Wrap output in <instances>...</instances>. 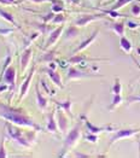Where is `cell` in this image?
<instances>
[{"label": "cell", "mask_w": 140, "mask_h": 158, "mask_svg": "<svg viewBox=\"0 0 140 158\" xmlns=\"http://www.w3.org/2000/svg\"><path fill=\"white\" fill-rule=\"evenodd\" d=\"M56 104H57V105H59L61 107H63L64 110H65V112H68V114L73 117V114H71V100H70V99H69V100H66V102H64V103L56 102Z\"/></svg>", "instance_id": "cell-16"}, {"label": "cell", "mask_w": 140, "mask_h": 158, "mask_svg": "<svg viewBox=\"0 0 140 158\" xmlns=\"http://www.w3.org/2000/svg\"><path fill=\"white\" fill-rule=\"evenodd\" d=\"M139 76H140V74H139ZM139 76H138V77H137V79H139Z\"/></svg>", "instance_id": "cell-36"}, {"label": "cell", "mask_w": 140, "mask_h": 158, "mask_svg": "<svg viewBox=\"0 0 140 158\" xmlns=\"http://www.w3.org/2000/svg\"><path fill=\"white\" fill-rule=\"evenodd\" d=\"M120 45H121V47L123 48V51H125V52L130 53V51H132V44H130V41H129V40L126 39L125 36H121Z\"/></svg>", "instance_id": "cell-12"}, {"label": "cell", "mask_w": 140, "mask_h": 158, "mask_svg": "<svg viewBox=\"0 0 140 158\" xmlns=\"http://www.w3.org/2000/svg\"><path fill=\"white\" fill-rule=\"evenodd\" d=\"M30 56H32V50H27L26 52L23 53V56H22V68H23V69H26L27 64H28V62H29Z\"/></svg>", "instance_id": "cell-19"}, {"label": "cell", "mask_w": 140, "mask_h": 158, "mask_svg": "<svg viewBox=\"0 0 140 158\" xmlns=\"http://www.w3.org/2000/svg\"><path fill=\"white\" fill-rule=\"evenodd\" d=\"M86 139H87V140H89V141H92V143H95V141L98 140V138H97L95 135H92V133H91V134H88V135L86 136Z\"/></svg>", "instance_id": "cell-29"}, {"label": "cell", "mask_w": 140, "mask_h": 158, "mask_svg": "<svg viewBox=\"0 0 140 158\" xmlns=\"http://www.w3.org/2000/svg\"><path fill=\"white\" fill-rule=\"evenodd\" d=\"M85 122H86V127L88 128L89 133H92V134H97V133L105 132V131H114L111 127H95V126H93V124L89 122L88 119H86Z\"/></svg>", "instance_id": "cell-7"}, {"label": "cell", "mask_w": 140, "mask_h": 158, "mask_svg": "<svg viewBox=\"0 0 140 158\" xmlns=\"http://www.w3.org/2000/svg\"><path fill=\"white\" fill-rule=\"evenodd\" d=\"M132 12L134 13L135 16H139V15H140V6H139V5L133 6V7H132Z\"/></svg>", "instance_id": "cell-28"}, {"label": "cell", "mask_w": 140, "mask_h": 158, "mask_svg": "<svg viewBox=\"0 0 140 158\" xmlns=\"http://www.w3.org/2000/svg\"><path fill=\"white\" fill-rule=\"evenodd\" d=\"M7 129H9V134L12 136V138H15L16 140L18 139V138H21V132L17 129V128H15V127H12V126H7Z\"/></svg>", "instance_id": "cell-18"}, {"label": "cell", "mask_w": 140, "mask_h": 158, "mask_svg": "<svg viewBox=\"0 0 140 158\" xmlns=\"http://www.w3.org/2000/svg\"><path fill=\"white\" fill-rule=\"evenodd\" d=\"M71 2H74V4H78L80 2V0H70Z\"/></svg>", "instance_id": "cell-35"}, {"label": "cell", "mask_w": 140, "mask_h": 158, "mask_svg": "<svg viewBox=\"0 0 140 158\" xmlns=\"http://www.w3.org/2000/svg\"><path fill=\"white\" fill-rule=\"evenodd\" d=\"M76 35H78V29H77L75 26H71V27H69V29L66 30L64 38H65V39H73V38H75Z\"/></svg>", "instance_id": "cell-13"}, {"label": "cell", "mask_w": 140, "mask_h": 158, "mask_svg": "<svg viewBox=\"0 0 140 158\" xmlns=\"http://www.w3.org/2000/svg\"><path fill=\"white\" fill-rule=\"evenodd\" d=\"M53 56H54V52L52 51V52L47 53V56H45V57H44V59H45V60H50V59L53 58Z\"/></svg>", "instance_id": "cell-32"}, {"label": "cell", "mask_w": 140, "mask_h": 158, "mask_svg": "<svg viewBox=\"0 0 140 158\" xmlns=\"http://www.w3.org/2000/svg\"><path fill=\"white\" fill-rule=\"evenodd\" d=\"M36 97H38V102H39V105L41 106L42 109L44 107H46V103H47V100L41 95V93L39 92V87L36 86Z\"/></svg>", "instance_id": "cell-22"}, {"label": "cell", "mask_w": 140, "mask_h": 158, "mask_svg": "<svg viewBox=\"0 0 140 158\" xmlns=\"http://www.w3.org/2000/svg\"><path fill=\"white\" fill-rule=\"evenodd\" d=\"M98 33H99V29H95V30H94V33H93V34H92V35L89 36L88 39H86V40H85V41H83V42H81V45H80V46H78V47H77L76 50H75V51H74V52H73V53L75 54V53L80 52V51H82L83 48H86V47H87L88 45H91V44L93 42V40H94V39H95V38H97V35H98Z\"/></svg>", "instance_id": "cell-6"}, {"label": "cell", "mask_w": 140, "mask_h": 158, "mask_svg": "<svg viewBox=\"0 0 140 158\" xmlns=\"http://www.w3.org/2000/svg\"><path fill=\"white\" fill-rule=\"evenodd\" d=\"M58 126H59V129H61L63 133L66 131V127H68V119H66V117L64 116L61 111H59V114H58Z\"/></svg>", "instance_id": "cell-11"}, {"label": "cell", "mask_w": 140, "mask_h": 158, "mask_svg": "<svg viewBox=\"0 0 140 158\" xmlns=\"http://www.w3.org/2000/svg\"><path fill=\"white\" fill-rule=\"evenodd\" d=\"M53 115H54V114L51 112L50 116H49V127H47V129H49L50 132L57 133V123H56V121H54Z\"/></svg>", "instance_id": "cell-15"}, {"label": "cell", "mask_w": 140, "mask_h": 158, "mask_svg": "<svg viewBox=\"0 0 140 158\" xmlns=\"http://www.w3.org/2000/svg\"><path fill=\"white\" fill-rule=\"evenodd\" d=\"M111 29L118 36H123L125 35V23L123 22H118V23L111 24Z\"/></svg>", "instance_id": "cell-10"}, {"label": "cell", "mask_w": 140, "mask_h": 158, "mask_svg": "<svg viewBox=\"0 0 140 158\" xmlns=\"http://www.w3.org/2000/svg\"><path fill=\"white\" fill-rule=\"evenodd\" d=\"M121 103H122V97H121V94H115L114 100H112V104L109 106V109H110V110H112V109H115L116 106L120 105Z\"/></svg>", "instance_id": "cell-21"}, {"label": "cell", "mask_w": 140, "mask_h": 158, "mask_svg": "<svg viewBox=\"0 0 140 158\" xmlns=\"http://www.w3.org/2000/svg\"><path fill=\"white\" fill-rule=\"evenodd\" d=\"M63 21H64V16H63V15H58V16H57V17L53 19V22H54V23H58V22H63Z\"/></svg>", "instance_id": "cell-30"}, {"label": "cell", "mask_w": 140, "mask_h": 158, "mask_svg": "<svg viewBox=\"0 0 140 158\" xmlns=\"http://www.w3.org/2000/svg\"><path fill=\"white\" fill-rule=\"evenodd\" d=\"M47 74H49V76L52 79V81L57 85V86H59L61 88H63V85H62V80H61V76H59V74H57L54 70H52V69H49L47 70Z\"/></svg>", "instance_id": "cell-9"}, {"label": "cell", "mask_w": 140, "mask_h": 158, "mask_svg": "<svg viewBox=\"0 0 140 158\" xmlns=\"http://www.w3.org/2000/svg\"><path fill=\"white\" fill-rule=\"evenodd\" d=\"M4 136L1 138V140H0V158H4L6 157V153H5V148H4Z\"/></svg>", "instance_id": "cell-24"}, {"label": "cell", "mask_w": 140, "mask_h": 158, "mask_svg": "<svg viewBox=\"0 0 140 158\" xmlns=\"http://www.w3.org/2000/svg\"><path fill=\"white\" fill-rule=\"evenodd\" d=\"M134 102H140V95H129L127 98V103H134Z\"/></svg>", "instance_id": "cell-25"}, {"label": "cell", "mask_w": 140, "mask_h": 158, "mask_svg": "<svg viewBox=\"0 0 140 158\" xmlns=\"http://www.w3.org/2000/svg\"><path fill=\"white\" fill-rule=\"evenodd\" d=\"M139 132H140V128L139 129H121V131L115 133V135L111 138V140H110V143H109V146H111L114 143H116V141L120 140V139L129 138V136H132V135L138 134Z\"/></svg>", "instance_id": "cell-3"}, {"label": "cell", "mask_w": 140, "mask_h": 158, "mask_svg": "<svg viewBox=\"0 0 140 158\" xmlns=\"http://www.w3.org/2000/svg\"><path fill=\"white\" fill-rule=\"evenodd\" d=\"M81 126H82V119L78 121V123L75 124V127L69 132V134L66 135L65 140H64V147H63V153L61 156H64V152L70 147L73 146L77 141V139L80 138V133H81Z\"/></svg>", "instance_id": "cell-2"}, {"label": "cell", "mask_w": 140, "mask_h": 158, "mask_svg": "<svg viewBox=\"0 0 140 158\" xmlns=\"http://www.w3.org/2000/svg\"><path fill=\"white\" fill-rule=\"evenodd\" d=\"M99 75H93V74H86L82 73L80 70H77L75 68H70L68 71V80H74V79H83V77H97Z\"/></svg>", "instance_id": "cell-4"}, {"label": "cell", "mask_w": 140, "mask_h": 158, "mask_svg": "<svg viewBox=\"0 0 140 158\" xmlns=\"http://www.w3.org/2000/svg\"><path fill=\"white\" fill-rule=\"evenodd\" d=\"M106 13L111 15V17H123L125 16V15H121V13L116 12V10H109V11H106Z\"/></svg>", "instance_id": "cell-27"}, {"label": "cell", "mask_w": 140, "mask_h": 158, "mask_svg": "<svg viewBox=\"0 0 140 158\" xmlns=\"http://www.w3.org/2000/svg\"><path fill=\"white\" fill-rule=\"evenodd\" d=\"M85 59H87V57H85V56H74L69 59V62L70 63H80L81 60H85Z\"/></svg>", "instance_id": "cell-23"}, {"label": "cell", "mask_w": 140, "mask_h": 158, "mask_svg": "<svg viewBox=\"0 0 140 158\" xmlns=\"http://www.w3.org/2000/svg\"><path fill=\"white\" fill-rule=\"evenodd\" d=\"M53 10H54V11H63V6H61V5H54V6H53Z\"/></svg>", "instance_id": "cell-33"}, {"label": "cell", "mask_w": 140, "mask_h": 158, "mask_svg": "<svg viewBox=\"0 0 140 158\" xmlns=\"http://www.w3.org/2000/svg\"><path fill=\"white\" fill-rule=\"evenodd\" d=\"M128 28H130V29H134V28H137L138 26H140V24H138V23H134V22H132V21H129L127 23Z\"/></svg>", "instance_id": "cell-31"}, {"label": "cell", "mask_w": 140, "mask_h": 158, "mask_svg": "<svg viewBox=\"0 0 140 158\" xmlns=\"http://www.w3.org/2000/svg\"><path fill=\"white\" fill-rule=\"evenodd\" d=\"M75 156H76V157H83V158H87L88 157V155H83V153H75Z\"/></svg>", "instance_id": "cell-34"}, {"label": "cell", "mask_w": 140, "mask_h": 158, "mask_svg": "<svg viewBox=\"0 0 140 158\" xmlns=\"http://www.w3.org/2000/svg\"><path fill=\"white\" fill-rule=\"evenodd\" d=\"M121 91H122V86H121L120 79L116 77V79H115L114 87H112V93H114V94H121Z\"/></svg>", "instance_id": "cell-20"}, {"label": "cell", "mask_w": 140, "mask_h": 158, "mask_svg": "<svg viewBox=\"0 0 140 158\" xmlns=\"http://www.w3.org/2000/svg\"><path fill=\"white\" fill-rule=\"evenodd\" d=\"M0 107L2 109L1 115H2L5 118L10 119L13 123L22 124V126H28V127H33V128H35V129H40V127H38L29 117H27L26 115H23L22 111L16 110V109H11V107H7V106H5V105H0Z\"/></svg>", "instance_id": "cell-1"}, {"label": "cell", "mask_w": 140, "mask_h": 158, "mask_svg": "<svg viewBox=\"0 0 140 158\" xmlns=\"http://www.w3.org/2000/svg\"><path fill=\"white\" fill-rule=\"evenodd\" d=\"M34 70H35V68H33L32 69V71H30V75L27 77V80L24 81V83H23V87H22V91H21V98L24 95L27 93V89H28V86H29V82H30V80L33 77V74H34Z\"/></svg>", "instance_id": "cell-17"}, {"label": "cell", "mask_w": 140, "mask_h": 158, "mask_svg": "<svg viewBox=\"0 0 140 158\" xmlns=\"http://www.w3.org/2000/svg\"><path fill=\"white\" fill-rule=\"evenodd\" d=\"M5 81L7 83H11L13 85L15 83V69L13 68H9L5 73Z\"/></svg>", "instance_id": "cell-14"}, {"label": "cell", "mask_w": 140, "mask_h": 158, "mask_svg": "<svg viewBox=\"0 0 140 158\" xmlns=\"http://www.w3.org/2000/svg\"><path fill=\"white\" fill-rule=\"evenodd\" d=\"M0 15H1L4 18H6L7 21H10V22H12L13 23V17L10 15V13H7V12H5V11H2V10H0Z\"/></svg>", "instance_id": "cell-26"}, {"label": "cell", "mask_w": 140, "mask_h": 158, "mask_svg": "<svg viewBox=\"0 0 140 158\" xmlns=\"http://www.w3.org/2000/svg\"><path fill=\"white\" fill-rule=\"evenodd\" d=\"M97 18H102V16H93V15H83V16H80L78 18L76 19V23L77 26L80 27H83L86 26L87 23L89 22H92V21H94V19H97Z\"/></svg>", "instance_id": "cell-5"}, {"label": "cell", "mask_w": 140, "mask_h": 158, "mask_svg": "<svg viewBox=\"0 0 140 158\" xmlns=\"http://www.w3.org/2000/svg\"><path fill=\"white\" fill-rule=\"evenodd\" d=\"M62 31H63V26H61L59 28H57V29H56V30L51 34L50 39L47 40V45H46V46L49 47V46H51L52 44H54V42H56V40L58 39V38H59V35L62 34Z\"/></svg>", "instance_id": "cell-8"}]
</instances>
